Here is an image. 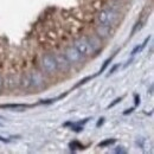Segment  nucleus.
I'll return each instance as SVG.
<instances>
[{"mask_svg":"<svg viewBox=\"0 0 154 154\" xmlns=\"http://www.w3.org/2000/svg\"><path fill=\"white\" fill-rule=\"evenodd\" d=\"M65 57H66V59L69 62H71V63H77V62H79L82 59V55L77 51L76 49H75V46H74V48H69L66 50Z\"/></svg>","mask_w":154,"mask_h":154,"instance_id":"20e7f679","label":"nucleus"},{"mask_svg":"<svg viewBox=\"0 0 154 154\" xmlns=\"http://www.w3.org/2000/svg\"><path fill=\"white\" fill-rule=\"evenodd\" d=\"M0 88H1V77H0Z\"/></svg>","mask_w":154,"mask_h":154,"instance_id":"4468645a","label":"nucleus"},{"mask_svg":"<svg viewBox=\"0 0 154 154\" xmlns=\"http://www.w3.org/2000/svg\"><path fill=\"white\" fill-rule=\"evenodd\" d=\"M30 82H32V84H35L36 87H39L43 83V77L39 72H35L30 77Z\"/></svg>","mask_w":154,"mask_h":154,"instance_id":"423d86ee","label":"nucleus"},{"mask_svg":"<svg viewBox=\"0 0 154 154\" xmlns=\"http://www.w3.org/2000/svg\"><path fill=\"white\" fill-rule=\"evenodd\" d=\"M120 101H121V98H117V100H115V101H114V103H112V104H110L109 107H113V106H115L116 103H119Z\"/></svg>","mask_w":154,"mask_h":154,"instance_id":"9d476101","label":"nucleus"},{"mask_svg":"<svg viewBox=\"0 0 154 154\" xmlns=\"http://www.w3.org/2000/svg\"><path fill=\"white\" fill-rule=\"evenodd\" d=\"M139 103H140V98H139V97H137V95H135V104H136V106H137V104H139Z\"/></svg>","mask_w":154,"mask_h":154,"instance_id":"9b49d317","label":"nucleus"},{"mask_svg":"<svg viewBox=\"0 0 154 154\" xmlns=\"http://www.w3.org/2000/svg\"><path fill=\"white\" fill-rule=\"evenodd\" d=\"M115 142V140L114 139H109V140H106V141H103V142H101L98 146L100 147H104V146H108V145H112V143H114Z\"/></svg>","mask_w":154,"mask_h":154,"instance_id":"0eeeda50","label":"nucleus"},{"mask_svg":"<svg viewBox=\"0 0 154 154\" xmlns=\"http://www.w3.org/2000/svg\"><path fill=\"white\" fill-rule=\"evenodd\" d=\"M55 60H56V64H57V69L68 70V68H69V60L66 59L65 56H62V55L55 56Z\"/></svg>","mask_w":154,"mask_h":154,"instance_id":"39448f33","label":"nucleus"},{"mask_svg":"<svg viewBox=\"0 0 154 154\" xmlns=\"http://www.w3.org/2000/svg\"><path fill=\"white\" fill-rule=\"evenodd\" d=\"M98 32H100V33H103L102 36H108V35H109V31H108V30H104L103 27H102V29L100 27V29H98Z\"/></svg>","mask_w":154,"mask_h":154,"instance_id":"1a4fd4ad","label":"nucleus"},{"mask_svg":"<svg viewBox=\"0 0 154 154\" xmlns=\"http://www.w3.org/2000/svg\"><path fill=\"white\" fill-rule=\"evenodd\" d=\"M148 39H149V38H147V39H146V40H145V43H143V44H142L141 46H136V48H135L134 50H133V52H132V54H133V55H135V54H136L137 51H141V50H142V49L145 48V45L147 44V42H148Z\"/></svg>","mask_w":154,"mask_h":154,"instance_id":"6e6552de","label":"nucleus"},{"mask_svg":"<svg viewBox=\"0 0 154 154\" xmlns=\"http://www.w3.org/2000/svg\"><path fill=\"white\" fill-rule=\"evenodd\" d=\"M43 68L45 71L52 74L57 70V64H56V60H55V56H51V55H46L43 57Z\"/></svg>","mask_w":154,"mask_h":154,"instance_id":"7ed1b4c3","label":"nucleus"},{"mask_svg":"<svg viewBox=\"0 0 154 154\" xmlns=\"http://www.w3.org/2000/svg\"><path fill=\"white\" fill-rule=\"evenodd\" d=\"M116 152H117V153H125V151H122V149H121V147H117Z\"/></svg>","mask_w":154,"mask_h":154,"instance_id":"f8f14e48","label":"nucleus"},{"mask_svg":"<svg viewBox=\"0 0 154 154\" xmlns=\"http://www.w3.org/2000/svg\"><path fill=\"white\" fill-rule=\"evenodd\" d=\"M116 18H117V13L113 10H104L101 11L98 14V20L101 24H103V26H109L115 21Z\"/></svg>","mask_w":154,"mask_h":154,"instance_id":"f257e3e1","label":"nucleus"},{"mask_svg":"<svg viewBox=\"0 0 154 154\" xmlns=\"http://www.w3.org/2000/svg\"><path fill=\"white\" fill-rule=\"evenodd\" d=\"M75 49L83 56H88L93 52V48L89 43V40L85 38H81L75 42Z\"/></svg>","mask_w":154,"mask_h":154,"instance_id":"f03ea898","label":"nucleus"},{"mask_svg":"<svg viewBox=\"0 0 154 154\" xmlns=\"http://www.w3.org/2000/svg\"><path fill=\"white\" fill-rule=\"evenodd\" d=\"M102 123H103V119H101V120L98 121V123H97V127H100V126H101Z\"/></svg>","mask_w":154,"mask_h":154,"instance_id":"ddd939ff","label":"nucleus"}]
</instances>
